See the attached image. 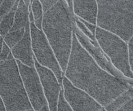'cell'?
<instances>
[{"label":"cell","instance_id":"8","mask_svg":"<svg viewBox=\"0 0 133 111\" xmlns=\"http://www.w3.org/2000/svg\"><path fill=\"white\" fill-rule=\"evenodd\" d=\"M62 84L64 98L73 111H100L103 108L94 98L73 85L65 77Z\"/></svg>","mask_w":133,"mask_h":111},{"label":"cell","instance_id":"19","mask_svg":"<svg viewBox=\"0 0 133 111\" xmlns=\"http://www.w3.org/2000/svg\"><path fill=\"white\" fill-rule=\"evenodd\" d=\"M127 44L128 48L129 65L131 70L133 73V35L128 41Z\"/></svg>","mask_w":133,"mask_h":111},{"label":"cell","instance_id":"30","mask_svg":"<svg viewBox=\"0 0 133 111\" xmlns=\"http://www.w3.org/2000/svg\"><path fill=\"white\" fill-rule=\"evenodd\" d=\"M1 20H2V19H0V22H1Z\"/></svg>","mask_w":133,"mask_h":111},{"label":"cell","instance_id":"12","mask_svg":"<svg viewBox=\"0 0 133 111\" xmlns=\"http://www.w3.org/2000/svg\"><path fill=\"white\" fill-rule=\"evenodd\" d=\"M30 1H18V5L15 13L14 24L10 31L25 29L30 26L29 13Z\"/></svg>","mask_w":133,"mask_h":111},{"label":"cell","instance_id":"27","mask_svg":"<svg viewBox=\"0 0 133 111\" xmlns=\"http://www.w3.org/2000/svg\"><path fill=\"white\" fill-rule=\"evenodd\" d=\"M100 111H107V110L105 109V108L104 107H103Z\"/></svg>","mask_w":133,"mask_h":111},{"label":"cell","instance_id":"21","mask_svg":"<svg viewBox=\"0 0 133 111\" xmlns=\"http://www.w3.org/2000/svg\"><path fill=\"white\" fill-rule=\"evenodd\" d=\"M76 23L78 27L85 33L88 38H89L91 40L95 41V35H93L89 30L85 27V26L78 19V18L75 20Z\"/></svg>","mask_w":133,"mask_h":111},{"label":"cell","instance_id":"22","mask_svg":"<svg viewBox=\"0 0 133 111\" xmlns=\"http://www.w3.org/2000/svg\"><path fill=\"white\" fill-rule=\"evenodd\" d=\"M11 53V49L3 42L2 51L0 54V61L4 62L7 59L9 55Z\"/></svg>","mask_w":133,"mask_h":111},{"label":"cell","instance_id":"9","mask_svg":"<svg viewBox=\"0 0 133 111\" xmlns=\"http://www.w3.org/2000/svg\"><path fill=\"white\" fill-rule=\"evenodd\" d=\"M35 68L39 76L49 111H56L61 90V84L51 70L39 65L35 60Z\"/></svg>","mask_w":133,"mask_h":111},{"label":"cell","instance_id":"6","mask_svg":"<svg viewBox=\"0 0 133 111\" xmlns=\"http://www.w3.org/2000/svg\"><path fill=\"white\" fill-rule=\"evenodd\" d=\"M31 46L35 61L42 66L51 70L59 82L62 84L63 72L55 53L42 30L33 23L30 24Z\"/></svg>","mask_w":133,"mask_h":111},{"label":"cell","instance_id":"23","mask_svg":"<svg viewBox=\"0 0 133 111\" xmlns=\"http://www.w3.org/2000/svg\"><path fill=\"white\" fill-rule=\"evenodd\" d=\"M117 111H133V98Z\"/></svg>","mask_w":133,"mask_h":111},{"label":"cell","instance_id":"17","mask_svg":"<svg viewBox=\"0 0 133 111\" xmlns=\"http://www.w3.org/2000/svg\"><path fill=\"white\" fill-rule=\"evenodd\" d=\"M16 1H2L0 5V19H2L12 8Z\"/></svg>","mask_w":133,"mask_h":111},{"label":"cell","instance_id":"20","mask_svg":"<svg viewBox=\"0 0 133 111\" xmlns=\"http://www.w3.org/2000/svg\"><path fill=\"white\" fill-rule=\"evenodd\" d=\"M58 1L42 0L40 1L44 14L49 10L57 3Z\"/></svg>","mask_w":133,"mask_h":111},{"label":"cell","instance_id":"3","mask_svg":"<svg viewBox=\"0 0 133 111\" xmlns=\"http://www.w3.org/2000/svg\"><path fill=\"white\" fill-rule=\"evenodd\" d=\"M97 27L126 42L133 35V1H97Z\"/></svg>","mask_w":133,"mask_h":111},{"label":"cell","instance_id":"1","mask_svg":"<svg viewBox=\"0 0 133 111\" xmlns=\"http://www.w3.org/2000/svg\"><path fill=\"white\" fill-rule=\"evenodd\" d=\"M64 76L103 107L129 89L127 85L102 69L79 43L75 32Z\"/></svg>","mask_w":133,"mask_h":111},{"label":"cell","instance_id":"16","mask_svg":"<svg viewBox=\"0 0 133 111\" xmlns=\"http://www.w3.org/2000/svg\"><path fill=\"white\" fill-rule=\"evenodd\" d=\"M25 29L9 32L3 38L4 42L11 49L23 38Z\"/></svg>","mask_w":133,"mask_h":111},{"label":"cell","instance_id":"25","mask_svg":"<svg viewBox=\"0 0 133 111\" xmlns=\"http://www.w3.org/2000/svg\"><path fill=\"white\" fill-rule=\"evenodd\" d=\"M0 111H7L4 103L0 95Z\"/></svg>","mask_w":133,"mask_h":111},{"label":"cell","instance_id":"2","mask_svg":"<svg viewBox=\"0 0 133 111\" xmlns=\"http://www.w3.org/2000/svg\"><path fill=\"white\" fill-rule=\"evenodd\" d=\"M42 30L64 74L71 52L74 32L66 1H58L44 14Z\"/></svg>","mask_w":133,"mask_h":111},{"label":"cell","instance_id":"10","mask_svg":"<svg viewBox=\"0 0 133 111\" xmlns=\"http://www.w3.org/2000/svg\"><path fill=\"white\" fill-rule=\"evenodd\" d=\"M14 58L21 64L30 67H35V59L31 46L30 26L25 28L21 40L11 49Z\"/></svg>","mask_w":133,"mask_h":111},{"label":"cell","instance_id":"28","mask_svg":"<svg viewBox=\"0 0 133 111\" xmlns=\"http://www.w3.org/2000/svg\"><path fill=\"white\" fill-rule=\"evenodd\" d=\"M22 111H34L33 109H30V110H22Z\"/></svg>","mask_w":133,"mask_h":111},{"label":"cell","instance_id":"26","mask_svg":"<svg viewBox=\"0 0 133 111\" xmlns=\"http://www.w3.org/2000/svg\"><path fill=\"white\" fill-rule=\"evenodd\" d=\"M3 42H4L3 38H2L1 36H0V54H1V51H2Z\"/></svg>","mask_w":133,"mask_h":111},{"label":"cell","instance_id":"13","mask_svg":"<svg viewBox=\"0 0 133 111\" xmlns=\"http://www.w3.org/2000/svg\"><path fill=\"white\" fill-rule=\"evenodd\" d=\"M133 98V89H128L105 107L107 111H117Z\"/></svg>","mask_w":133,"mask_h":111},{"label":"cell","instance_id":"5","mask_svg":"<svg viewBox=\"0 0 133 111\" xmlns=\"http://www.w3.org/2000/svg\"><path fill=\"white\" fill-rule=\"evenodd\" d=\"M95 38L112 63L125 76L133 79L129 61L127 42L117 35L97 27Z\"/></svg>","mask_w":133,"mask_h":111},{"label":"cell","instance_id":"11","mask_svg":"<svg viewBox=\"0 0 133 111\" xmlns=\"http://www.w3.org/2000/svg\"><path fill=\"white\" fill-rule=\"evenodd\" d=\"M73 10L78 18L97 26L98 4L96 1H74Z\"/></svg>","mask_w":133,"mask_h":111},{"label":"cell","instance_id":"7","mask_svg":"<svg viewBox=\"0 0 133 111\" xmlns=\"http://www.w3.org/2000/svg\"><path fill=\"white\" fill-rule=\"evenodd\" d=\"M24 88L34 111H49L38 73L34 67H30L16 61Z\"/></svg>","mask_w":133,"mask_h":111},{"label":"cell","instance_id":"24","mask_svg":"<svg viewBox=\"0 0 133 111\" xmlns=\"http://www.w3.org/2000/svg\"><path fill=\"white\" fill-rule=\"evenodd\" d=\"M78 19L85 26V27L89 30V31L93 34L95 35V31H96V29L97 26L95 25H94L90 23H89L87 21H85L83 20H82L79 18H78Z\"/></svg>","mask_w":133,"mask_h":111},{"label":"cell","instance_id":"29","mask_svg":"<svg viewBox=\"0 0 133 111\" xmlns=\"http://www.w3.org/2000/svg\"><path fill=\"white\" fill-rule=\"evenodd\" d=\"M3 63H4V62H3V61H0V66H1V65H2V64Z\"/></svg>","mask_w":133,"mask_h":111},{"label":"cell","instance_id":"14","mask_svg":"<svg viewBox=\"0 0 133 111\" xmlns=\"http://www.w3.org/2000/svg\"><path fill=\"white\" fill-rule=\"evenodd\" d=\"M18 3V1H16L11 10L1 20L0 22V36L3 38H4L12 28L14 22L15 13Z\"/></svg>","mask_w":133,"mask_h":111},{"label":"cell","instance_id":"15","mask_svg":"<svg viewBox=\"0 0 133 111\" xmlns=\"http://www.w3.org/2000/svg\"><path fill=\"white\" fill-rule=\"evenodd\" d=\"M30 8L34 17V24L39 30H42V24L44 13L40 1H31Z\"/></svg>","mask_w":133,"mask_h":111},{"label":"cell","instance_id":"18","mask_svg":"<svg viewBox=\"0 0 133 111\" xmlns=\"http://www.w3.org/2000/svg\"><path fill=\"white\" fill-rule=\"evenodd\" d=\"M56 111H73L64 99L62 89L60 91Z\"/></svg>","mask_w":133,"mask_h":111},{"label":"cell","instance_id":"4","mask_svg":"<svg viewBox=\"0 0 133 111\" xmlns=\"http://www.w3.org/2000/svg\"><path fill=\"white\" fill-rule=\"evenodd\" d=\"M0 95L7 111L33 109L15 59H7L0 66Z\"/></svg>","mask_w":133,"mask_h":111}]
</instances>
